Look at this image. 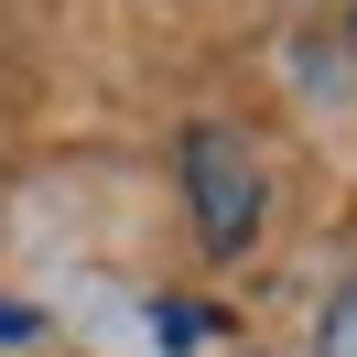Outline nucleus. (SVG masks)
Wrapping results in <instances>:
<instances>
[{
	"label": "nucleus",
	"instance_id": "2",
	"mask_svg": "<svg viewBox=\"0 0 357 357\" xmlns=\"http://www.w3.org/2000/svg\"><path fill=\"white\" fill-rule=\"evenodd\" d=\"M314 357H357V282L325 303V325H314Z\"/></svg>",
	"mask_w": 357,
	"mask_h": 357
},
{
	"label": "nucleus",
	"instance_id": "1",
	"mask_svg": "<svg viewBox=\"0 0 357 357\" xmlns=\"http://www.w3.org/2000/svg\"><path fill=\"white\" fill-rule=\"evenodd\" d=\"M184 195H195V238L217 249V260H238V249L260 238V162H249L238 130H217V119L184 130Z\"/></svg>",
	"mask_w": 357,
	"mask_h": 357
}]
</instances>
